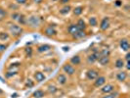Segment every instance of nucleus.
Wrapping results in <instances>:
<instances>
[{
	"label": "nucleus",
	"instance_id": "f257e3e1",
	"mask_svg": "<svg viewBox=\"0 0 130 98\" xmlns=\"http://www.w3.org/2000/svg\"><path fill=\"white\" fill-rule=\"evenodd\" d=\"M26 24L31 27H37V26H39V24H40V20H39L38 17L31 16L28 19H26Z\"/></svg>",
	"mask_w": 130,
	"mask_h": 98
},
{
	"label": "nucleus",
	"instance_id": "f03ea898",
	"mask_svg": "<svg viewBox=\"0 0 130 98\" xmlns=\"http://www.w3.org/2000/svg\"><path fill=\"white\" fill-rule=\"evenodd\" d=\"M9 30H10V33L13 34L14 36H19L21 35V33H23V29L18 25H10L9 26Z\"/></svg>",
	"mask_w": 130,
	"mask_h": 98
},
{
	"label": "nucleus",
	"instance_id": "7ed1b4c3",
	"mask_svg": "<svg viewBox=\"0 0 130 98\" xmlns=\"http://www.w3.org/2000/svg\"><path fill=\"white\" fill-rule=\"evenodd\" d=\"M86 77L88 79L90 80H93V79H96V78L99 77V73L96 71V70H88L87 73H86Z\"/></svg>",
	"mask_w": 130,
	"mask_h": 98
},
{
	"label": "nucleus",
	"instance_id": "20e7f679",
	"mask_svg": "<svg viewBox=\"0 0 130 98\" xmlns=\"http://www.w3.org/2000/svg\"><path fill=\"white\" fill-rule=\"evenodd\" d=\"M63 70H64V72L67 73V74L70 75V76L74 75V73H75L74 67H73L72 65H70V64H65L64 67H63Z\"/></svg>",
	"mask_w": 130,
	"mask_h": 98
},
{
	"label": "nucleus",
	"instance_id": "39448f33",
	"mask_svg": "<svg viewBox=\"0 0 130 98\" xmlns=\"http://www.w3.org/2000/svg\"><path fill=\"white\" fill-rule=\"evenodd\" d=\"M119 46H120V48H121L123 51H126V52H128V50H129V48H130L129 42H128V40L126 38H122L119 41Z\"/></svg>",
	"mask_w": 130,
	"mask_h": 98
},
{
	"label": "nucleus",
	"instance_id": "423d86ee",
	"mask_svg": "<svg viewBox=\"0 0 130 98\" xmlns=\"http://www.w3.org/2000/svg\"><path fill=\"white\" fill-rule=\"evenodd\" d=\"M110 26V19L108 17H105L104 19L101 21V24H100V29L102 31H107Z\"/></svg>",
	"mask_w": 130,
	"mask_h": 98
},
{
	"label": "nucleus",
	"instance_id": "0eeeda50",
	"mask_svg": "<svg viewBox=\"0 0 130 98\" xmlns=\"http://www.w3.org/2000/svg\"><path fill=\"white\" fill-rule=\"evenodd\" d=\"M115 90V86L112 85H104L102 88H101V91L105 93V94H108V93H111Z\"/></svg>",
	"mask_w": 130,
	"mask_h": 98
},
{
	"label": "nucleus",
	"instance_id": "6e6552de",
	"mask_svg": "<svg viewBox=\"0 0 130 98\" xmlns=\"http://www.w3.org/2000/svg\"><path fill=\"white\" fill-rule=\"evenodd\" d=\"M106 83V78L105 77H98L94 82V85L96 87H100V86H103Z\"/></svg>",
	"mask_w": 130,
	"mask_h": 98
},
{
	"label": "nucleus",
	"instance_id": "1a4fd4ad",
	"mask_svg": "<svg viewBox=\"0 0 130 98\" xmlns=\"http://www.w3.org/2000/svg\"><path fill=\"white\" fill-rule=\"evenodd\" d=\"M34 78H35V80L37 81V82H41V81H43V80H45V76H44V74L41 72H36L34 74Z\"/></svg>",
	"mask_w": 130,
	"mask_h": 98
},
{
	"label": "nucleus",
	"instance_id": "9d476101",
	"mask_svg": "<svg viewBox=\"0 0 130 98\" xmlns=\"http://www.w3.org/2000/svg\"><path fill=\"white\" fill-rule=\"evenodd\" d=\"M45 34L47 36H54V35L57 34V32H56L55 29H53L52 26H48V27H46Z\"/></svg>",
	"mask_w": 130,
	"mask_h": 98
},
{
	"label": "nucleus",
	"instance_id": "9b49d317",
	"mask_svg": "<svg viewBox=\"0 0 130 98\" xmlns=\"http://www.w3.org/2000/svg\"><path fill=\"white\" fill-rule=\"evenodd\" d=\"M98 61H99V63L101 65L106 66L110 63V57L109 56H101L100 58L98 59Z\"/></svg>",
	"mask_w": 130,
	"mask_h": 98
},
{
	"label": "nucleus",
	"instance_id": "f8f14e48",
	"mask_svg": "<svg viewBox=\"0 0 130 98\" xmlns=\"http://www.w3.org/2000/svg\"><path fill=\"white\" fill-rule=\"evenodd\" d=\"M126 78H127V74H126V72H123V71H122V72L117 73V79L118 81H124Z\"/></svg>",
	"mask_w": 130,
	"mask_h": 98
},
{
	"label": "nucleus",
	"instance_id": "ddd939ff",
	"mask_svg": "<svg viewBox=\"0 0 130 98\" xmlns=\"http://www.w3.org/2000/svg\"><path fill=\"white\" fill-rule=\"evenodd\" d=\"M68 31H69V33H71L72 35H73V34H75L79 31V29H78V26L76 25H71V26H69Z\"/></svg>",
	"mask_w": 130,
	"mask_h": 98
},
{
	"label": "nucleus",
	"instance_id": "4468645a",
	"mask_svg": "<svg viewBox=\"0 0 130 98\" xmlns=\"http://www.w3.org/2000/svg\"><path fill=\"white\" fill-rule=\"evenodd\" d=\"M44 95H45V93H44L43 90H41V89H37V90H35L32 93V96L34 98H43Z\"/></svg>",
	"mask_w": 130,
	"mask_h": 98
},
{
	"label": "nucleus",
	"instance_id": "2eb2a0df",
	"mask_svg": "<svg viewBox=\"0 0 130 98\" xmlns=\"http://www.w3.org/2000/svg\"><path fill=\"white\" fill-rule=\"evenodd\" d=\"M57 80H58V82L60 85H65L66 82H67V77H66L65 75H63V74H60L57 77Z\"/></svg>",
	"mask_w": 130,
	"mask_h": 98
},
{
	"label": "nucleus",
	"instance_id": "dca6fc26",
	"mask_svg": "<svg viewBox=\"0 0 130 98\" xmlns=\"http://www.w3.org/2000/svg\"><path fill=\"white\" fill-rule=\"evenodd\" d=\"M80 62H81V59H80V57L78 55H75V56H73V57L71 58V63H72V65H79Z\"/></svg>",
	"mask_w": 130,
	"mask_h": 98
},
{
	"label": "nucleus",
	"instance_id": "f3484780",
	"mask_svg": "<svg viewBox=\"0 0 130 98\" xmlns=\"http://www.w3.org/2000/svg\"><path fill=\"white\" fill-rule=\"evenodd\" d=\"M85 35H86V33H85L84 31H80V30H79L75 34H73V35H72V37H73V38H75V39H79V38L84 37Z\"/></svg>",
	"mask_w": 130,
	"mask_h": 98
},
{
	"label": "nucleus",
	"instance_id": "a211bd4d",
	"mask_svg": "<svg viewBox=\"0 0 130 98\" xmlns=\"http://www.w3.org/2000/svg\"><path fill=\"white\" fill-rule=\"evenodd\" d=\"M49 49H51V46L48 45V44H43V45H40L38 48H37L38 52H40V53L45 52V51H48Z\"/></svg>",
	"mask_w": 130,
	"mask_h": 98
},
{
	"label": "nucleus",
	"instance_id": "6ab92c4d",
	"mask_svg": "<svg viewBox=\"0 0 130 98\" xmlns=\"http://www.w3.org/2000/svg\"><path fill=\"white\" fill-rule=\"evenodd\" d=\"M76 26H78V29H79L80 31H84L85 29H86V24H85V22L82 19H79V20H78V22H77V24H76Z\"/></svg>",
	"mask_w": 130,
	"mask_h": 98
},
{
	"label": "nucleus",
	"instance_id": "aec40b11",
	"mask_svg": "<svg viewBox=\"0 0 130 98\" xmlns=\"http://www.w3.org/2000/svg\"><path fill=\"white\" fill-rule=\"evenodd\" d=\"M115 65H116V68H117V69H122L124 67V61L122 59H117Z\"/></svg>",
	"mask_w": 130,
	"mask_h": 98
},
{
	"label": "nucleus",
	"instance_id": "412c9836",
	"mask_svg": "<svg viewBox=\"0 0 130 98\" xmlns=\"http://www.w3.org/2000/svg\"><path fill=\"white\" fill-rule=\"evenodd\" d=\"M82 12H83V7H81V6L75 7V8H74V10H73V14H74L75 16H79V15H81Z\"/></svg>",
	"mask_w": 130,
	"mask_h": 98
},
{
	"label": "nucleus",
	"instance_id": "4be33fe9",
	"mask_svg": "<svg viewBox=\"0 0 130 98\" xmlns=\"http://www.w3.org/2000/svg\"><path fill=\"white\" fill-rule=\"evenodd\" d=\"M71 6L70 5H67V6H65L63 9H61L60 10V14H62V15H66V14H68L70 11H71Z\"/></svg>",
	"mask_w": 130,
	"mask_h": 98
},
{
	"label": "nucleus",
	"instance_id": "5701e85b",
	"mask_svg": "<svg viewBox=\"0 0 130 98\" xmlns=\"http://www.w3.org/2000/svg\"><path fill=\"white\" fill-rule=\"evenodd\" d=\"M6 17H7V12L3 8L0 7V22H2Z\"/></svg>",
	"mask_w": 130,
	"mask_h": 98
},
{
	"label": "nucleus",
	"instance_id": "b1692460",
	"mask_svg": "<svg viewBox=\"0 0 130 98\" xmlns=\"http://www.w3.org/2000/svg\"><path fill=\"white\" fill-rule=\"evenodd\" d=\"M89 24H90V26H96L98 25L97 19H96L95 17H91V18L89 19Z\"/></svg>",
	"mask_w": 130,
	"mask_h": 98
},
{
	"label": "nucleus",
	"instance_id": "393cba45",
	"mask_svg": "<svg viewBox=\"0 0 130 98\" xmlns=\"http://www.w3.org/2000/svg\"><path fill=\"white\" fill-rule=\"evenodd\" d=\"M118 95V93L117 92H111V93H108V94H106L105 96H103V98H116Z\"/></svg>",
	"mask_w": 130,
	"mask_h": 98
},
{
	"label": "nucleus",
	"instance_id": "a878e982",
	"mask_svg": "<svg viewBox=\"0 0 130 98\" xmlns=\"http://www.w3.org/2000/svg\"><path fill=\"white\" fill-rule=\"evenodd\" d=\"M18 21H19V23L21 24V25H26V18L24 16V15H20Z\"/></svg>",
	"mask_w": 130,
	"mask_h": 98
},
{
	"label": "nucleus",
	"instance_id": "bb28decb",
	"mask_svg": "<svg viewBox=\"0 0 130 98\" xmlns=\"http://www.w3.org/2000/svg\"><path fill=\"white\" fill-rule=\"evenodd\" d=\"M97 60H96V58H95V56L92 54V55H89L88 57H87V62L89 63V64H93L94 62H96Z\"/></svg>",
	"mask_w": 130,
	"mask_h": 98
},
{
	"label": "nucleus",
	"instance_id": "cd10ccee",
	"mask_svg": "<svg viewBox=\"0 0 130 98\" xmlns=\"http://www.w3.org/2000/svg\"><path fill=\"white\" fill-rule=\"evenodd\" d=\"M9 38V34L7 33H0V40H7Z\"/></svg>",
	"mask_w": 130,
	"mask_h": 98
},
{
	"label": "nucleus",
	"instance_id": "c85d7f7f",
	"mask_svg": "<svg viewBox=\"0 0 130 98\" xmlns=\"http://www.w3.org/2000/svg\"><path fill=\"white\" fill-rule=\"evenodd\" d=\"M100 54H101V56H109L110 55V50L109 49H103L100 52Z\"/></svg>",
	"mask_w": 130,
	"mask_h": 98
},
{
	"label": "nucleus",
	"instance_id": "c756f323",
	"mask_svg": "<svg viewBox=\"0 0 130 98\" xmlns=\"http://www.w3.org/2000/svg\"><path fill=\"white\" fill-rule=\"evenodd\" d=\"M48 90H49L50 93H54L55 91H57V88H56L55 86H51V85H49V86H48Z\"/></svg>",
	"mask_w": 130,
	"mask_h": 98
},
{
	"label": "nucleus",
	"instance_id": "7c9ffc66",
	"mask_svg": "<svg viewBox=\"0 0 130 98\" xmlns=\"http://www.w3.org/2000/svg\"><path fill=\"white\" fill-rule=\"evenodd\" d=\"M20 17V14L19 13H14L12 14V19L13 20H18Z\"/></svg>",
	"mask_w": 130,
	"mask_h": 98
},
{
	"label": "nucleus",
	"instance_id": "2f4dec72",
	"mask_svg": "<svg viewBox=\"0 0 130 98\" xmlns=\"http://www.w3.org/2000/svg\"><path fill=\"white\" fill-rule=\"evenodd\" d=\"M16 74H17L16 72H9V73H7L6 74V77L7 78H11L12 76H15Z\"/></svg>",
	"mask_w": 130,
	"mask_h": 98
},
{
	"label": "nucleus",
	"instance_id": "473e14b6",
	"mask_svg": "<svg viewBox=\"0 0 130 98\" xmlns=\"http://www.w3.org/2000/svg\"><path fill=\"white\" fill-rule=\"evenodd\" d=\"M26 55L30 56V55H31V53H32V50H31V48H26Z\"/></svg>",
	"mask_w": 130,
	"mask_h": 98
},
{
	"label": "nucleus",
	"instance_id": "72a5a7b5",
	"mask_svg": "<svg viewBox=\"0 0 130 98\" xmlns=\"http://www.w3.org/2000/svg\"><path fill=\"white\" fill-rule=\"evenodd\" d=\"M26 85L28 86V87H31V86H33V82L31 79H27V82H26Z\"/></svg>",
	"mask_w": 130,
	"mask_h": 98
},
{
	"label": "nucleus",
	"instance_id": "f704fd0d",
	"mask_svg": "<svg viewBox=\"0 0 130 98\" xmlns=\"http://www.w3.org/2000/svg\"><path fill=\"white\" fill-rule=\"evenodd\" d=\"M7 48V45H4V44H0V53L3 52L5 49Z\"/></svg>",
	"mask_w": 130,
	"mask_h": 98
},
{
	"label": "nucleus",
	"instance_id": "c9c22d12",
	"mask_svg": "<svg viewBox=\"0 0 130 98\" xmlns=\"http://www.w3.org/2000/svg\"><path fill=\"white\" fill-rule=\"evenodd\" d=\"M115 4H116L117 6H121V5H122V3H121V1H120V0H117V1L115 2Z\"/></svg>",
	"mask_w": 130,
	"mask_h": 98
},
{
	"label": "nucleus",
	"instance_id": "e433bc0d",
	"mask_svg": "<svg viewBox=\"0 0 130 98\" xmlns=\"http://www.w3.org/2000/svg\"><path fill=\"white\" fill-rule=\"evenodd\" d=\"M16 1H17L19 4H25L26 2V0H16Z\"/></svg>",
	"mask_w": 130,
	"mask_h": 98
},
{
	"label": "nucleus",
	"instance_id": "4c0bfd02",
	"mask_svg": "<svg viewBox=\"0 0 130 98\" xmlns=\"http://www.w3.org/2000/svg\"><path fill=\"white\" fill-rule=\"evenodd\" d=\"M129 57H130V53L127 52L126 56H125V60H126V61H129Z\"/></svg>",
	"mask_w": 130,
	"mask_h": 98
},
{
	"label": "nucleus",
	"instance_id": "58836bf2",
	"mask_svg": "<svg viewBox=\"0 0 130 98\" xmlns=\"http://www.w3.org/2000/svg\"><path fill=\"white\" fill-rule=\"evenodd\" d=\"M42 1H43V0H33V2H34V3H37V4L42 3Z\"/></svg>",
	"mask_w": 130,
	"mask_h": 98
},
{
	"label": "nucleus",
	"instance_id": "ea45409f",
	"mask_svg": "<svg viewBox=\"0 0 130 98\" xmlns=\"http://www.w3.org/2000/svg\"><path fill=\"white\" fill-rule=\"evenodd\" d=\"M130 62L129 61H127V63H126V69H127V70H129L130 69Z\"/></svg>",
	"mask_w": 130,
	"mask_h": 98
},
{
	"label": "nucleus",
	"instance_id": "a19ab883",
	"mask_svg": "<svg viewBox=\"0 0 130 98\" xmlns=\"http://www.w3.org/2000/svg\"><path fill=\"white\" fill-rule=\"evenodd\" d=\"M70 0H61V3L62 4H66V3H68Z\"/></svg>",
	"mask_w": 130,
	"mask_h": 98
},
{
	"label": "nucleus",
	"instance_id": "79ce46f5",
	"mask_svg": "<svg viewBox=\"0 0 130 98\" xmlns=\"http://www.w3.org/2000/svg\"><path fill=\"white\" fill-rule=\"evenodd\" d=\"M64 51H69V47H63Z\"/></svg>",
	"mask_w": 130,
	"mask_h": 98
}]
</instances>
